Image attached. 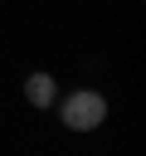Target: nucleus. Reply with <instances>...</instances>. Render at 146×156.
Returning a JSON list of instances; mask_svg holds the SVG:
<instances>
[{
    "label": "nucleus",
    "mask_w": 146,
    "mask_h": 156,
    "mask_svg": "<svg viewBox=\"0 0 146 156\" xmlns=\"http://www.w3.org/2000/svg\"><path fill=\"white\" fill-rule=\"evenodd\" d=\"M58 122L68 127V132H78V136H88V132H97L102 122H107V98L97 93V88H73V93H58Z\"/></svg>",
    "instance_id": "1"
},
{
    "label": "nucleus",
    "mask_w": 146,
    "mask_h": 156,
    "mask_svg": "<svg viewBox=\"0 0 146 156\" xmlns=\"http://www.w3.org/2000/svg\"><path fill=\"white\" fill-rule=\"evenodd\" d=\"M24 102H29V107H39V112H44V107H54V102H58V78H54V73H44V68H39V73H29V78H24Z\"/></svg>",
    "instance_id": "2"
}]
</instances>
